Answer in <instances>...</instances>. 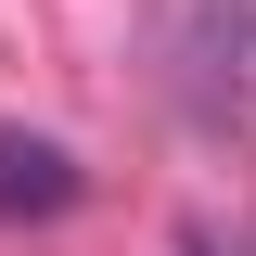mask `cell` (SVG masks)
Masks as SVG:
<instances>
[{
    "label": "cell",
    "instance_id": "6da1fadb",
    "mask_svg": "<svg viewBox=\"0 0 256 256\" xmlns=\"http://www.w3.org/2000/svg\"><path fill=\"white\" fill-rule=\"evenodd\" d=\"M77 192H90V166L52 128H0V218H64Z\"/></svg>",
    "mask_w": 256,
    "mask_h": 256
}]
</instances>
